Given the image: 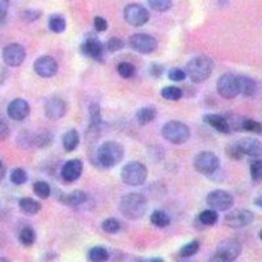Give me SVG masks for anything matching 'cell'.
<instances>
[{
    "label": "cell",
    "instance_id": "obj_1",
    "mask_svg": "<svg viewBox=\"0 0 262 262\" xmlns=\"http://www.w3.org/2000/svg\"><path fill=\"white\" fill-rule=\"evenodd\" d=\"M148 203L140 193H128L119 202V211L128 221H138L146 215Z\"/></svg>",
    "mask_w": 262,
    "mask_h": 262
},
{
    "label": "cell",
    "instance_id": "obj_2",
    "mask_svg": "<svg viewBox=\"0 0 262 262\" xmlns=\"http://www.w3.org/2000/svg\"><path fill=\"white\" fill-rule=\"evenodd\" d=\"M214 62L209 57H195L186 64V75L193 83H203L211 76Z\"/></svg>",
    "mask_w": 262,
    "mask_h": 262
},
{
    "label": "cell",
    "instance_id": "obj_3",
    "mask_svg": "<svg viewBox=\"0 0 262 262\" xmlns=\"http://www.w3.org/2000/svg\"><path fill=\"white\" fill-rule=\"evenodd\" d=\"M123 147L114 140H107L98 147L97 161L105 168H113L123 159Z\"/></svg>",
    "mask_w": 262,
    "mask_h": 262
},
{
    "label": "cell",
    "instance_id": "obj_4",
    "mask_svg": "<svg viewBox=\"0 0 262 262\" xmlns=\"http://www.w3.org/2000/svg\"><path fill=\"white\" fill-rule=\"evenodd\" d=\"M163 138L173 144H184L190 138V128L180 121H169L161 128Z\"/></svg>",
    "mask_w": 262,
    "mask_h": 262
},
{
    "label": "cell",
    "instance_id": "obj_5",
    "mask_svg": "<svg viewBox=\"0 0 262 262\" xmlns=\"http://www.w3.org/2000/svg\"><path fill=\"white\" fill-rule=\"evenodd\" d=\"M147 176H148V170L146 165L139 161H130L122 168V172H121L122 181L130 186H139L144 184Z\"/></svg>",
    "mask_w": 262,
    "mask_h": 262
},
{
    "label": "cell",
    "instance_id": "obj_6",
    "mask_svg": "<svg viewBox=\"0 0 262 262\" xmlns=\"http://www.w3.org/2000/svg\"><path fill=\"white\" fill-rule=\"evenodd\" d=\"M219 165H221V161H219V159H217V156L215 155L214 152L203 151L198 154L195 159H194V168H195V170L200 172L201 174H205V176H209V174L216 172Z\"/></svg>",
    "mask_w": 262,
    "mask_h": 262
},
{
    "label": "cell",
    "instance_id": "obj_7",
    "mask_svg": "<svg viewBox=\"0 0 262 262\" xmlns=\"http://www.w3.org/2000/svg\"><path fill=\"white\" fill-rule=\"evenodd\" d=\"M216 90L223 98H227V100L235 98L240 93L237 76L233 74L222 75L221 78L217 79Z\"/></svg>",
    "mask_w": 262,
    "mask_h": 262
},
{
    "label": "cell",
    "instance_id": "obj_8",
    "mask_svg": "<svg viewBox=\"0 0 262 262\" xmlns=\"http://www.w3.org/2000/svg\"><path fill=\"white\" fill-rule=\"evenodd\" d=\"M206 202L214 211H227L232 207L233 196L228 191L216 189V190L210 191L206 198Z\"/></svg>",
    "mask_w": 262,
    "mask_h": 262
},
{
    "label": "cell",
    "instance_id": "obj_9",
    "mask_svg": "<svg viewBox=\"0 0 262 262\" xmlns=\"http://www.w3.org/2000/svg\"><path fill=\"white\" fill-rule=\"evenodd\" d=\"M123 17L133 27H142V25L148 23L149 12L143 6H140V4L137 3H131L128 6H126L125 11H123Z\"/></svg>",
    "mask_w": 262,
    "mask_h": 262
},
{
    "label": "cell",
    "instance_id": "obj_10",
    "mask_svg": "<svg viewBox=\"0 0 262 262\" xmlns=\"http://www.w3.org/2000/svg\"><path fill=\"white\" fill-rule=\"evenodd\" d=\"M130 46L135 51L142 54H151L158 49V41L155 37L147 33H137L130 37Z\"/></svg>",
    "mask_w": 262,
    "mask_h": 262
},
{
    "label": "cell",
    "instance_id": "obj_11",
    "mask_svg": "<svg viewBox=\"0 0 262 262\" xmlns=\"http://www.w3.org/2000/svg\"><path fill=\"white\" fill-rule=\"evenodd\" d=\"M27 58V51L20 43H9L3 49V60L9 67H17Z\"/></svg>",
    "mask_w": 262,
    "mask_h": 262
},
{
    "label": "cell",
    "instance_id": "obj_12",
    "mask_svg": "<svg viewBox=\"0 0 262 262\" xmlns=\"http://www.w3.org/2000/svg\"><path fill=\"white\" fill-rule=\"evenodd\" d=\"M254 215L249 210H233L226 215L224 222L231 228H244L253 223Z\"/></svg>",
    "mask_w": 262,
    "mask_h": 262
},
{
    "label": "cell",
    "instance_id": "obj_13",
    "mask_svg": "<svg viewBox=\"0 0 262 262\" xmlns=\"http://www.w3.org/2000/svg\"><path fill=\"white\" fill-rule=\"evenodd\" d=\"M242 253V244L235 238H226L216 247V254L233 262Z\"/></svg>",
    "mask_w": 262,
    "mask_h": 262
},
{
    "label": "cell",
    "instance_id": "obj_14",
    "mask_svg": "<svg viewBox=\"0 0 262 262\" xmlns=\"http://www.w3.org/2000/svg\"><path fill=\"white\" fill-rule=\"evenodd\" d=\"M34 71L41 78H53L58 72V63L53 57L43 55L34 62Z\"/></svg>",
    "mask_w": 262,
    "mask_h": 262
},
{
    "label": "cell",
    "instance_id": "obj_15",
    "mask_svg": "<svg viewBox=\"0 0 262 262\" xmlns=\"http://www.w3.org/2000/svg\"><path fill=\"white\" fill-rule=\"evenodd\" d=\"M104 50L105 46L96 37H86L83 43H81V51L85 54L86 57L92 58V59H101L102 55H104Z\"/></svg>",
    "mask_w": 262,
    "mask_h": 262
},
{
    "label": "cell",
    "instance_id": "obj_16",
    "mask_svg": "<svg viewBox=\"0 0 262 262\" xmlns=\"http://www.w3.org/2000/svg\"><path fill=\"white\" fill-rule=\"evenodd\" d=\"M7 112H8L9 118L13 119V121H23V119H25L29 116L30 107L29 104L25 100H23V98H15L8 105Z\"/></svg>",
    "mask_w": 262,
    "mask_h": 262
},
{
    "label": "cell",
    "instance_id": "obj_17",
    "mask_svg": "<svg viewBox=\"0 0 262 262\" xmlns=\"http://www.w3.org/2000/svg\"><path fill=\"white\" fill-rule=\"evenodd\" d=\"M83 173V163L79 159H71L63 165L62 179L67 182H74L79 180Z\"/></svg>",
    "mask_w": 262,
    "mask_h": 262
},
{
    "label": "cell",
    "instance_id": "obj_18",
    "mask_svg": "<svg viewBox=\"0 0 262 262\" xmlns=\"http://www.w3.org/2000/svg\"><path fill=\"white\" fill-rule=\"evenodd\" d=\"M66 109H67L66 102L60 97H57V96L49 98L45 105V113L50 119L62 118L66 114Z\"/></svg>",
    "mask_w": 262,
    "mask_h": 262
},
{
    "label": "cell",
    "instance_id": "obj_19",
    "mask_svg": "<svg viewBox=\"0 0 262 262\" xmlns=\"http://www.w3.org/2000/svg\"><path fill=\"white\" fill-rule=\"evenodd\" d=\"M238 149L242 151L243 155H249V156H257L261 155V142L254 138H243L238 142H236Z\"/></svg>",
    "mask_w": 262,
    "mask_h": 262
},
{
    "label": "cell",
    "instance_id": "obj_20",
    "mask_svg": "<svg viewBox=\"0 0 262 262\" xmlns=\"http://www.w3.org/2000/svg\"><path fill=\"white\" fill-rule=\"evenodd\" d=\"M203 121H205L206 125L211 126L212 128H215L217 133H222V134H228L231 131L226 117L219 116V114H206L203 117Z\"/></svg>",
    "mask_w": 262,
    "mask_h": 262
},
{
    "label": "cell",
    "instance_id": "obj_21",
    "mask_svg": "<svg viewBox=\"0 0 262 262\" xmlns=\"http://www.w3.org/2000/svg\"><path fill=\"white\" fill-rule=\"evenodd\" d=\"M66 206H71V207H76V206L83 205L86 201V194L83 190H74L71 193H67L60 198Z\"/></svg>",
    "mask_w": 262,
    "mask_h": 262
},
{
    "label": "cell",
    "instance_id": "obj_22",
    "mask_svg": "<svg viewBox=\"0 0 262 262\" xmlns=\"http://www.w3.org/2000/svg\"><path fill=\"white\" fill-rule=\"evenodd\" d=\"M238 79V88H240V93L244 96H254L257 92V83L249 76H237Z\"/></svg>",
    "mask_w": 262,
    "mask_h": 262
},
{
    "label": "cell",
    "instance_id": "obj_23",
    "mask_svg": "<svg viewBox=\"0 0 262 262\" xmlns=\"http://www.w3.org/2000/svg\"><path fill=\"white\" fill-rule=\"evenodd\" d=\"M156 118V109L152 106H144L140 107L139 111L135 114V119L139 125L144 126L151 123L154 119Z\"/></svg>",
    "mask_w": 262,
    "mask_h": 262
},
{
    "label": "cell",
    "instance_id": "obj_24",
    "mask_svg": "<svg viewBox=\"0 0 262 262\" xmlns=\"http://www.w3.org/2000/svg\"><path fill=\"white\" fill-rule=\"evenodd\" d=\"M63 147L67 152H71L74 149L78 148L79 142H80V137H79V133L76 130H70L67 131L64 135H63Z\"/></svg>",
    "mask_w": 262,
    "mask_h": 262
},
{
    "label": "cell",
    "instance_id": "obj_25",
    "mask_svg": "<svg viewBox=\"0 0 262 262\" xmlns=\"http://www.w3.org/2000/svg\"><path fill=\"white\" fill-rule=\"evenodd\" d=\"M18 206L21 211L28 215H34L41 210V205L32 198H21L18 201Z\"/></svg>",
    "mask_w": 262,
    "mask_h": 262
},
{
    "label": "cell",
    "instance_id": "obj_26",
    "mask_svg": "<svg viewBox=\"0 0 262 262\" xmlns=\"http://www.w3.org/2000/svg\"><path fill=\"white\" fill-rule=\"evenodd\" d=\"M88 257L92 262H105L109 259V252L105 247L101 245H97V247H93L92 249L88 252Z\"/></svg>",
    "mask_w": 262,
    "mask_h": 262
},
{
    "label": "cell",
    "instance_id": "obj_27",
    "mask_svg": "<svg viewBox=\"0 0 262 262\" xmlns=\"http://www.w3.org/2000/svg\"><path fill=\"white\" fill-rule=\"evenodd\" d=\"M151 223L154 224V226L159 227V228H165V227L169 226L170 217L165 211L156 210V211L152 212L151 215Z\"/></svg>",
    "mask_w": 262,
    "mask_h": 262
},
{
    "label": "cell",
    "instance_id": "obj_28",
    "mask_svg": "<svg viewBox=\"0 0 262 262\" xmlns=\"http://www.w3.org/2000/svg\"><path fill=\"white\" fill-rule=\"evenodd\" d=\"M18 240L24 247H30V245L34 244L36 242V232L34 229L30 228V227H25V228L21 229L20 235H18Z\"/></svg>",
    "mask_w": 262,
    "mask_h": 262
},
{
    "label": "cell",
    "instance_id": "obj_29",
    "mask_svg": "<svg viewBox=\"0 0 262 262\" xmlns=\"http://www.w3.org/2000/svg\"><path fill=\"white\" fill-rule=\"evenodd\" d=\"M49 28L54 33H62L66 30V20L60 15H53L49 18Z\"/></svg>",
    "mask_w": 262,
    "mask_h": 262
},
{
    "label": "cell",
    "instance_id": "obj_30",
    "mask_svg": "<svg viewBox=\"0 0 262 262\" xmlns=\"http://www.w3.org/2000/svg\"><path fill=\"white\" fill-rule=\"evenodd\" d=\"M161 96L169 101H179L182 97V90H180L179 86H165L161 91Z\"/></svg>",
    "mask_w": 262,
    "mask_h": 262
},
{
    "label": "cell",
    "instance_id": "obj_31",
    "mask_svg": "<svg viewBox=\"0 0 262 262\" xmlns=\"http://www.w3.org/2000/svg\"><path fill=\"white\" fill-rule=\"evenodd\" d=\"M200 250V242H196V240H193V242L188 243V244H185L184 247L180 249L179 254L180 257L182 258H188V257L194 256L196 254V252Z\"/></svg>",
    "mask_w": 262,
    "mask_h": 262
},
{
    "label": "cell",
    "instance_id": "obj_32",
    "mask_svg": "<svg viewBox=\"0 0 262 262\" xmlns=\"http://www.w3.org/2000/svg\"><path fill=\"white\" fill-rule=\"evenodd\" d=\"M33 190H34L36 195L39 196V198H42V200L49 198L51 194L50 185L45 181H37L36 184L33 185Z\"/></svg>",
    "mask_w": 262,
    "mask_h": 262
},
{
    "label": "cell",
    "instance_id": "obj_33",
    "mask_svg": "<svg viewBox=\"0 0 262 262\" xmlns=\"http://www.w3.org/2000/svg\"><path fill=\"white\" fill-rule=\"evenodd\" d=\"M172 0H148V6L156 12H167L172 8Z\"/></svg>",
    "mask_w": 262,
    "mask_h": 262
},
{
    "label": "cell",
    "instance_id": "obj_34",
    "mask_svg": "<svg viewBox=\"0 0 262 262\" xmlns=\"http://www.w3.org/2000/svg\"><path fill=\"white\" fill-rule=\"evenodd\" d=\"M198 219H200L201 223L205 224V226H214L217 222V214L216 211H214V210L211 209L205 210V211L201 212Z\"/></svg>",
    "mask_w": 262,
    "mask_h": 262
},
{
    "label": "cell",
    "instance_id": "obj_35",
    "mask_svg": "<svg viewBox=\"0 0 262 262\" xmlns=\"http://www.w3.org/2000/svg\"><path fill=\"white\" fill-rule=\"evenodd\" d=\"M117 71L123 79H128L135 75V67L128 62H121L117 67Z\"/></svg>",
    "mask_w": 262,
    "mask_h": 262
},
{
    "label": "cell",
    "instance_id": "obj_36",
    "mask_svg": "<svg viewBox=\"0 0 262 262\" xmlns=\"http://www.w3.org/2000/svg\"><path fill=\"white\" fill-rule=\"evenodd\" d=\"M102 229L107 233H117L121 229V223L116 217H109L102 222Z\"/></svg>",
    "mask_w": 262,
    "mask_h": 262
},
{
    "label": "cell",
    "instance_id": "obj_37",
    "mask_svg": "<svg viewBox=\"0 0 262 262\" xmlns=\"http://www.w3.org/2000/svg\"><path fill=\"white\" fill-rule=\"evenodd\" d=\"M28 180V174L24 169H21V168H16L11 172V181L13 182L15 185H23L25 184Z\"/></svg>",
    "mask_w": 262,
    "mask_h": 262
},
{
    "label": "cell",
    "instance_id": "obj_38",
    "mask_svg": "<svg viewBox=\"0 0 262 262\" xmlns=\"http://www.w3.org/2000/svg\"><path fill=\"white\" fill-rule=\"evenodd\" d=\"M242 128H244L245 131H249V133H253V134H259L262 131L261 123L254 121V119H244Z\"/></svg>",
    "mask_w": 262,
    "mask_h": 262
},
{
    "label": "cell",
    "instance_id": "obj_39",
    "mask_svg": "<svg viewBox=\"0 0 262 262\" xmlns=\"http://www.w3.org/2000/svg\"><path fill=\"white\" fill-rule=\"evenodd\" d=\"M90 118L92 126L97 127L100 123H101V111H100V106L97 104H92L90 107Z\"/></svg>",
    "mask_w": 262,
    "mask_h": 262
},
{
    "label": "cell",
    "instance_id": "obj_40",
    "mask_svg": "<svg viewBox=\"0 0 262 262\" xmlns=\"http://www.w3.org/2000/svg\"><path fill=\"white\" fill-rule=\"evenodd\" d=\"M250 176L256 182H258L262 177V161L256 160L250 164Z\"/></svg>",
    "mask_w": 262,
    "mask_h": 262
},
{
    "label": "cell",
    "instance_id": "obj_41",
    "mask_svg": "<svg viewBox=\"0 0 262 262\" xmlns=\"http://www.w3.org/2000/svg\"><path fill=\"white\" fill-rule=\"evenodd\" d=\"M123 46H125V42L118 38V37H113L106 43L107 51H111V53H116V51L121 50V49H123Z\"/></svg>",
    "mask_w": 262,
    "mask_h": 262
},
{
    "label": "cell",
    "instance_id": "obj_42",
    "mask_svg": "<svg viewBox=\"0 0 262 262\" xmlns=\"http://www.w3.org/2000/svg\"><path fill=\"white\" fill-rule=\"evenodd\" d=\"M168 76H169L170 80L173 81H182L186 79V72H185L182 69H177V67H174V69H172L169 72H168Z\"/></svg>",
    "mask_w": 262,
    "mask_h": 262
},
{
    "label": "cell",
    "instance_id": "obj_43",
    "mask_svg": "<svg viewBox=\"0 0 262 262\" xmlns=\"http://www.w3.org/2000/svg\"><path fill=\"white\" fill-rule=\"evenodd\" d=\"M39 16H41V12L37 11V9H28V11L23 12L21 17L24 18L25 21H28V23H33V21L38 20Z\"/></svg>",
    "mask_w": 262,
    "mask_h": 262
},
{
    "label": "cell",
    "instance_id": "obj_44",
    "mask_svg": "<svg viewBox=\"0 0 262 262\" xmlns=\"http://www.w3.org/2000/svg\"><path fill=\"white\" fill-rule=\"evenodd\" d=\"M227 155H228L231 159H235V160H238V159H242L243 156H244L242 154V151L238 149L237 144L236 143H233V144H231V146L227 147Z\"/></svg>",
    "mask_w": 262,
    "mask_h": 262
},
{
    "label": "cell",
    "instance_id": "obj_45",
    "mask_svg": "<svg viewBox=\"0 0 262 262\" xmlns=\"http://www.w3.org/2000/svg\"><path fill=\"white\" fill-rule=\"evenodd\" d=\"M93 27H95L97 32H105L107 29V21L104 17H101V16H97L93 20Z\"/></svg>",
    "mask_w": 262,
    "mask_h": 262
},
{
    "label": "cell",
    "instance_id": "obj_46",
    "mask_svg": "<svg viewBox=\"0 0 262 262\" xmlns=\"http://www.w3.org/2000/svg\"><path fill=\"white\" fill-rule=\"evenodd\" d=\"M9 135V127L3 119H0V142L6 140Z\"/></svg>",
    "mask_w": 262,
    "mask_h": 262
},
{
    "label": "cell",
    "instance_id": "obj_47",
    "mask_svg": "<svg viewBox=\"0 0 262 262\" xmlns=\"http://www.w3.org/2000/svg\"><path fill=\"white\" fill-rule=\"evenodd\" d=\"M151 74L154 76H160L163 74V67L160 64H152L151 66Z\"/></svg>",
    "mask_w": 262,
    "mask_h": 262
},
{
    "label": "cell",
    "instance_id": "obj_48",
    "mask_svg": "<svg viewBox=\"0 0 262 262\" xmlns=\"http://www.w3.org/2000/svg\"><path fill=\"white\" fill-rule=\"evenodd\" d=\"M209 262H231V261H228V259H226L224 257H222V256H219V254L215 253L214 256L210 258Z\"/></svg>",
    "mask_w": 262,
    "mask_h": 262
},
{
    "label": "cell",
    "instance_id": "obj_49",
    "mask_svg": "<svg viewBox=\"0 0 262 262\" xmlns=\"http://www.w3.org/2000/svg\"><path fill=\"white\" fill-rule=\"evenodd\" d=\"M9 6V0H0V9L7 11Z\"/></svg>",
    "mask_w": 262,
    "mask_h": 262
},
{
    "label": "cell",
    "instance_id": "obj_50",
    "mask_svg": "<svg viewBox=\"0 0 262 262\" xmlns=\"http://www.w3.org/2000/svg\"><path fill=\"white\" fill-rule=\"evenodd\" d=\"M142 262H164V259H161L160 257H152V258L142 259Z\"/></svg>",
    "mask_w": 262,
    "mask_h": 262
},
{
    "label": "cell",
    "instance_id": "obj_51",
    "mask_svg": "<svg viewBox=\"0 0 262 262\" xmlns=\"http://www.w3.org/2000/svg\"><path fill=\"white\" fill-rule=\"evenodd\" d=\"M7 17V11H3V9H0V24L6 20Z\"/></svg>",
    "mask_w": 262,
    "mask_h": 262
},
{
    "label": "cell",
    "instance_id": "obj_52",
    "mask_svg": "<svg viewBox=\"0 0 262 262\" xmlns=\"http://www.w3.org/2000/svg\"><path fill=\"white\" fill-rule=\"evenodd\" d=\"M4 173H6V168H4V165H3V163H2V160H0V179H3Z\"/></svg>",
    "mask_w": 262,
    "mask_h": 262
},
{
    "label": "cell",
    "instance_id": "obj_53",
    "mask_svg": "<svg viewBox=\"0 0 262 262\" xmlns=\"http://www.w3.org/2000/svg\"><path fill=\"white\" fill-rule=\"evenodd\" d=\"M256 206H257V207H261V196H258V198H257V200H256Z\"/></svg>",
    "mask_w": 262,
    "mask_h": 262
},
{
    "label": "cell",
    "instance_id": "obj_54",
    "mask_svg": "<svg viewBox=\"0 0 262 262\" xmlns=\"http://www.w3.org/2000/svg\"><path fill=\"white\" fill-rule=\"evenodd\" d=\"M0 262H8V261H7L6 258H3V257H0Z\"/></svg>",
    "mask_w": 262,
    "mask_h": 262
}]
</instances>
